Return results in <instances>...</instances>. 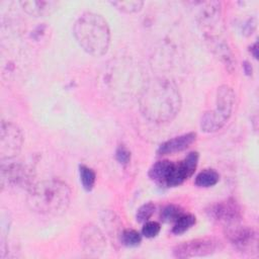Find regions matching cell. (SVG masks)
Returning a JSON list of instances; mask_svg holds the SVG:
<instances>
[{
    "mask_svg": "<svg viewBox=\"0 0 259 259\" xmlns=\"http://www.w3.org/2000/svg\"><path fill=\"white\" fill-rule=\"evenodd\" d=\"M222 249V243L214 238H198L182 242L173 249V255L176 258L203 257L213 254Z\"/></svg>",
    "mask_w": 259,
    "mask_h": 259,
    "instance_id": "5",
    "label": "cell"
},
{
    "mask_svg": "<svg viewBox=\"0 0 259 259\" xmlns=\"http://www.w3.org/2000/svg\"><path fill=\"white\" fill-rule=\"evenodd\" d=\"M251 52L253 53V56L257 59V42H255V44L253 45V47L251 48Z\"/></svg>",
    "mask_w": 259,
    "mask_h": 259,
    "instance_id": "26",
    "label": "cell"
},
{
    "mask_svg": "<svg viewBox=\"0 0 259 259\" xmlns=\"http://www.w3.org/2000/svg\"><path fill=\"white\" fill-rule=\"evenodd\" d=\"M196 222L195 215L191 213H182L175 222L172 229V232L175 235H180L189 230Z\"/></svg>",
    "mask_w": 259,
    "mask_h": 259,
    "instance_id": "16",
    "label": "cell"
},
{
    "mask_svg": "<svg viewBox=\"0 0 259 259\" xmlns=\"http://www.w3.org/2000/svg\"><path fill=\"white\" fill-rule=\"evenodd\" d=\"M160 230H161V227L159 223L155 221H148L145 223L142 229V233L146 238L151 239L156 237L160 233Z\"/></svg>",
    "mask_w": 259,
    "mask_h": 259,
    "instance_id": "22",
    "label": "cell"
},
{
    "mask_svg": "<svg viewBox=\"0 0 259 259\" xmlns=\"http://www.w3.org/2000/svg\"><path fill=\"white\" fill-rule=\"evenodd\" d=\"M110 4L124 13H134L142 9L144 2L141 0H125V1L119 0V1H111Z\"/></svg>",
    "mask_w": 259,
    "mask_h": 259,
    "instance_id": "19",
    "label": "cell"
},
{
    "mask_svg": "<svg viewBox=\"0 0 259 259\" xmlns=\"http://www.w3.org/2000/svg\"><path fill=\"white\" fill-rule=\"evenodd\" d=\"M73 34L79 46L91 56L101 57L108 51L110 28L106 19L98 13H82L74 22Z\"/></svg>",
    "mask_w": 259,
    "mask_h": 259,
    "instance_id": "3",
    "label": "cell"
},
{
    "mask_svg": "<svg viewBox=\"0 0 259 259\" xmlns=\"http://www.w3.org/2000/svg\"><path fill=\"white\" fill-rule=\"evenodd\" d=\"M244 68H245V72H246L248 75L252 74V67H251V65H250L248 62H245V63H244Z\"/></svg>",
    "mask_w": 259,
    "mask_h": 259,
    "instance_id": "25",
    "label": "cell"
},
{
    "mask_svg": "<svg viewBox=\"0 0 259 259\" xmlns=\"http://www.w3.org/2000/svg\"><path fill=\"white\" fill-rule=\"evenodd\" d=\"M112 217H113V214L111 213V220H110V223H111V224H113V226H115V225H116V223H115V222H116V220H115V219H112ZM102 220L104 221V225H105V226H109V225H110L109 223H107V221H108V218H107L106 215H105V217H104ZM111 228H112L113 232H115V231H116V229H115V228H113V227H111Z\"/></svg>",
    "mask_w": 259,
    "mask_h": 259,
    "instance_id": "24",
    "label": "cell"
},
{
    "mask_svg": "<svg viewBox=\"0 0 259 259\" xmlns=\"http://www.w3.org/2000/svg\"><path fill=\"white\" fill-rule=\"evenodd\" d=\"M220 180L219 173L213 169H204L195 177V184L199 187H211Z\"/></svg>",
    "mask_w": 259,
    "mask_h": 259,
    "instance_id": "15",
    "label": "cell"
},
{
    "mask_svg": "<svg viewBox=\"0 0 259 259\" xmlns=\"http://www.w3.org/2000/svg\"><path fill=\"white\" fill-rule=\"evenodd\" d=\"M155 211V204L153 202L144 203L142 206L139 207L136 213V220L139 223H146L149 219L153 215Z\"/></svg>",
    "mask_w": 259,
    "mask_h": 259,
    "instance_id": "21",
    "label": "cell"
},
{
    "mask_svg": "<svg viewBox=\"0 0 259 259\" xmlns=\"http://www.w3.org/2000/svg\"><path fill=\"white\" fill-rule=\"evenodd\" d=\"M182 213L183 210L180 206L175 204H168L161 210L160 218L164 223H174Z\"/></svg>",
    "mask_w": 259,
    "mask_h": 259,
    "instance_id": "20",
    "label": "cell"
},
{
    "mask_svg": "<svg viewBox=\"0 0 259 259\" xmlns=\"http://www.w3.org/2000/svg\"><path fill=\"white\" fill-rule=\"evenodd\" d=\"M119 241L123 246L137 247L142 242V236L134 229H124L119 234Z\"/></svg>",
    "mask_w": 259,
    "mask_h": 259,
    "instance_id": "17",
    "label": "cell"
},
{
    "mask_svg": "<svg viewBox=\"0 0 259 259\" xmlns=\"http://www.w3.org/2000/svg\"><path fill=\"white\" fill-rule=\"evenodd\" d=\"M221 7L219 2H207L199 11V23L203 27H213L220 19Z\"/></svg>",
    "mask_w": 259,
    "mask_h": 259,
    "instance_id": "14",
    "label": "cell"
},
{
    "mask_svg": "<svg viewBox=\"0 0 259 259\" xmlns=\"http://www.w3.org/2000/svg\"><path fill=\"white\" fill-rule=\"evenodd\" d=\"M173 165L174 163L169 160H161L156 162L149 170L150 179L156 182L158 185L166 187Z\"/></svg>",
    "mask_w": 259,
    "mask_h": 259,
    "instance_id": "13",
    "label": "cell"
},
{
    "mask_svg": "<svg viewBox=\"0 0 259 259\" xmlns=\"http://www.w3.org/2000/svg\"><path fill=\"white\" fill-rule=\"evenodd\" d=\"M81 246L91 256L100 255L106 248V239L103 233L94 225L85 226L80 234Z\"/></svg>",
    "mask_w": 259,
    "mask_h": 259,
    "instance_id": "9",
    "label": "cell"
},
{
    "mask_svg": "<svg viewBox=\"0 0 259 259\" xmlns=\"http://www.w3.org/2000/svg\"><path fill=\"white\" fill-rule=\"evenodd\" d=\"M181 103V94L176 84L162 77L149 80L139 98L142 114L157 123L171 121L180 111Z\"/></svg>",
    "mask_w": 259,
    "mask_h": 259,
    "instance_id": "1",
    "label": "cell"
},
{
    "mask_svg": "<svg viewBox=\"0 0 259 259\" xmlns=\"http://www.w3.org/2000/svg\"><path fill=\"white\" fill-rule=\"evenodd\" d=\"M20 4L26 13H28L29 15L35 16V17L50 15L58 7V2L46 1V0L21 1Z\"/></svg>",
    "mask_w": 259,
    "mask_h": 259,
    "instance_id": "12",
    "label": "cell"
},
{
    "mask_svg": "<svg viewBox=\"0 0 259 259\" xmlns=\"http://www.w3.org/2000/svg\"><path fill=\"white\" fill-rule=\"evenodd\" d=\"M29 179L28 170L21 164H9L1 168V186L16 187L26 184Z\"/></svg>",
    "mask_w": 259,
    "mask_h": 259,
    "instance_id": "10",
    "label": "cell"
},
{
    "mask_svg": "<svg viewBox=\"0 0 259 259\" xmlns=\"http://www.w3.org/2000/svg\"><path fill=\"white\" fill-rule=\"evenodd\" d=\"M23 136L20 128L11 121L2 120L0 127V159L1 161L15 158L21 151Z\"/></svg>",
    "mask_w": 259,
    "mask_h": 259,
    "instance_id": "6",
    "label": "cell"
},
{
    "mask_svg": "<svg viewBox=\"0 0 259 259\" xmlns=\"http://www.w3.org/2000/svg\"><path fill=\"white\" fill-rule=\"evenodd\" d=\"M224 233L230 243L238 250L251 253L257 251V233L253 228L238 222L224 227Z\"/></svg>",
    "mask_w": 259,
    "mask_h": 259,
    "instance_id": "7",
    "label": "cell"
},
{
    "mask_svg": "<svg viewBox=\"0 0 259 259\" xmlns=\"http://www.w3.org/2000/svg\"><path fill=\"white\" fill-rule=\"evenodd\" d=\"M71 189L60 179H46L32 184L26 201L29 208L39 214L56 217L63 214L69 207Z\"/></svg>",
    "mask_w": 259,
    "mask_h": 259,
    "instance_id": "2",
    "label": "cell"
},
{
    "mask_svg": "<svg viewBox=\"0 0 259 259\" xmlns=\"http://www.w3.org/2000/svg\"><path fill=\"white\" fill-rule=\"evenodd\" d=\"M206 213L210 220L222 224L224 227L241 222L242 220L241 207L233 198H228L211 204L206 209Z\"/></svg>",
    "mask_w": 259,
    "mask_h": 259,
    "instance_id": "8",
    "label": "cell"
},
{
    "mask_svg": "<svg viewBox=\"0 0 259 259\" xmlns=\"http://www.w3.org/2000/svg\"><path fill=\"white\" fill-rule=\"evenodd\" d=\"M196 140V133L190 132L187 134L180 135L173 139H170L162 143L158 148V155H169L177 152H181L187 149Z\"/></svg>",
    "mask_w": 259,
    "mask_h": 259,
    "instance_id": "11",
    "label": "cell"
},
{
    "mask_svg": "<svg viewBox=\"0 0 259 259\" xmlns=\"http://www.w3.org/2000/svg\"><path fill=\"white\" fill-rule=\"evenodd\" d=\"M236 95L229 85H221L217 90L215 107L203 113L200 127L204 133H213L221 130L232 115Z\"/></svg>",
    "mask_w": 259,
    "mask_h": 259,
    "instance_id": "4",
    "label": "cell"
},
{
    "mask_svg": "<svg viewBox=\"0 0 259 259\" xmlns=\"http://www.w3.org/2000/svg\"><path fill=\"white\" fill-rule=\"evenodd\" d=\"M115 158L118 163L126 165L131 160V151L125 146L120 145L115 151Z\"/></svg>",
    "mask_w": 259,
    "mask_h": 259,
    "instance_id": "23",
    "label": "cell"
},
{
    "mask_svg": "<svg viewBox=\"0 0 259 259\" xmlns=\"http://www.w3.org/2000/svg\"><path fill=\"white\" fill-rule=\"evenodd\" d=\"M79 173H80V180L85 190L90 191L95 185L96 181V174L95 172L86 165L79 166Z\"/></svg>",
    "mask_w": 259,
    "mask_h": 259,
    "instance_id": "18",
    "label": "cell"
}]
</instances>
